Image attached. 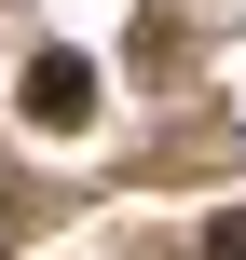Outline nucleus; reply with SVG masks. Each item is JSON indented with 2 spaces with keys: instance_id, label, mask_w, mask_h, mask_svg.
I'll return each mask as SVG.
<instances>
[{
  "instance_id": "f03ea898",
  "label": "nucleus",
  "mask_w": 246,
  "mask_h": 260,
  "mask_svg": "<svg viewBox=\"0 0 246 260\" xmlns=\"http://www.w3.org/2000/svg\"><path fill=\"white\" fill-rule=\"evenodd\" d=\"M205 260H246V206H219V219H205Z\"/></svg>"
},
{
  "instance_id": "f257e3e1",
  "label": "nucleus",
  "mask_w": 246,
  "mask_h": 260,
  "mask_svg": "<svg viewBox=\"0 0 246 260\" xmlns=\"http://www.w3.org/2000/svg\"><path fill=\"white\" fill-rule=\"evenodd\" d=\"M82 110H96V55H27V123H55V137H68Z\"/></svg>"
}]
</instances>
